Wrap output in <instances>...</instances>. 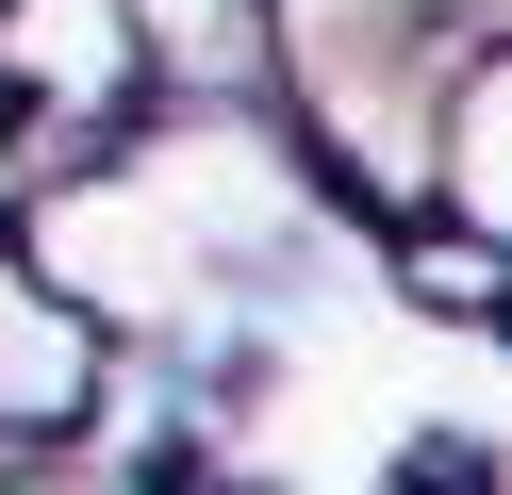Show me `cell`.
Returning <instances> with one entry per match:
<instances>
[{"instance_id": "6da1fadb", "label": "cell", "mask_w": 512, "mask_h": 495, "mask_svg": "<svg viewBox=\"0 0 512 495\" xmlns=\"http://www.w3.org/2000/svg\"><path fill=\"white\" fill-rule=\"evenodd\" d=\"M479 50H496L479 0H248V83L281 99V149L397 231L446 182V116H463Z\"/></svg>"}, {"instance_id": "7a4b0ae2", "label": "cell", "mask_w": 512, "mask_h": 495, "mask_svg": "<svg viewBox=\"0 0 512 495\" xmlns=\"http://www.w3.org/2000/svg\"><path fill=\"white\" fill-rule=\"evenodd\" d=\"M149 99H166V50H149L133 0H0V116H17V149L83 165Z\"/></svg>"}, {"instance_id": "3957f363", "label": "cell", "mask_w": 512, "mask_h": 495, "mask_svg": "<svg viewBox=\"0 0 512 495\" xmlns=\"http://www.w3.org/2000/svg\"><path fill=\"white\" fill-rule=\"evenodd\" d=\"M83 413H116V347L83 330V297L50 281L17 231H0V462L67 446Z\"/></svg>"}, {"instance_id": "277c9868", "label": "cell", "mask_w": 512, "mask_h": 495, "mask_svg": "<svg viewBox=\"0 0 512 495\" xmlns=\"http://www.w3.org/2000/svg\"><path fill=\"white\" fill-rule=\"evenodd\" d=\"M397 297H413V314H479V330H496V297H512V248H479V231L413 215V231H397Z\"/></svg>"}, {"instance_id": "5b68a950", "label": "cell", "mask_w": 512, "mask_h": 495, "mask_svg": "<svg viewBox=\"0 0 512 495\" xmlns=\"http://www.w3.org/2000/svg\"><path fill=\"white\" fill-rule=\"evenodd\" d=\"M149 50H166V99H248V0H133Z\"/></svg>"}, {"instance_id": "8992f818", "label": "cell", "mask_w": 512, "mask_h": 495, "mask_svg": "<svg viewBox=\"0 0 512 495\" xmlns=\"http://www.w3.org/2000/svg\"><path fill=\"white\" fill-rule=\"evenodd\" d=\"M17 182H34V149H17V116H0V215H17Z\"/></svg>"}, {"instance_id": "52a82bcc", "label": "cell", "mask_w": 512, "mask_h": 495, "mask_svg": "<svg viewBox=\"0 0 512 495\" xmlns=\"http://www.w3.org/2000/svg\"><path fill=\"white\" fill-rule=\"evenodd\" d=\"M496 347H512V297H496Z\"/></svg>"}]
</instances>
